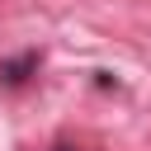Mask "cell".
I'll return each mask as SVG.
<instances>
[{"label": "cell", "mask_w": 151, "mask_h": 151, "mask_svg": "<svg viewBox=\"0 0 151 151\" xmlns=\"http://www.w3.org/2000/svg\"><path fill=\"white\" fill-rule=\"evenodd\" d=\"M38 66H42L38 52H24V57H14V61H0V85H24Z\"/></svg>", "instance_id": "cell-1"}]
</instances>
